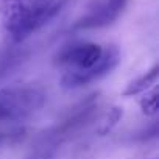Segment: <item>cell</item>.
Here are the masks:
<instances>
[{
    "mask_svg": "<svg viewBox=\"0 0 159 159\" xmlns=\"http://www.w3.org/2000/svg\"><path fill=\"white\" fill-rule=\"evenodd\" d=\"M67 0H0V28L7 44H24L53 20Z\"/></svg>",
    "mask_w": 159,
    "mask_h": 159,
    "instance_id": "obj_1",
    "label": "cell"
},
{
    "mask_svg": "<svg viewBox=\"0 0 159 159\" xmlns=\"http://www.w3.org/2000/svg\"><path fill=\"white\" fill-rule=\"evenodd\" d=\"M45 94L36 86H10L0 89V122H22L45 105Z\"/></svg>",
    "mask_w": 159,
    "mask_h": 159,
    "instance_id": "obj_2",
    "label": "cell"
},
{
    "mask_svg": "<svg viewBox=\"0 0 159 159\" xmlns=\"http://www.w3.org/2000/svg\"><path fill=\"white\" fill-rule=\"evenodd\" d=\"M120 62V50L116 45H106L103 47L102 58L84 72H62L61 76V84L66 89H78L88 86L94 81H98L103 76L109 75Z\"/></svg>",
    "mask_w": 159,
    "mask_h": 159,
    "instance_id": "obj_3",
    "label": "cell"
},
{
    "mask_svg": "<svg viewBox=\"0 0 159 159\" xmlns=\"http://www.w3.org/2000/svg\"><path fill=\"white\" fill-rule=\"evenodd\" d=\"M103 53V47L95 42H73L64 45L53 58V62L64 69V72L89 70Z\"/></svg>",
    "mask_w": 159,
    "mask_h": 159,
    "instance_id": "obj_4",
    "label": "cell"
},
{
    "mask_svg": "<svg viewBox=\"0 0 159 159\" xmlns=\"http://www.w3.org/2000/svg\"><path fill=\"white\" fill-rule=\"evenodd\" d=\"M125 5L126 0H97L89 7V11L72 25V30L105 28L119 19Z\"/></svg>",
    "mask_w": 159,
    "mask_h": 159,
    "instance_id": "obj_5",
    "label": "cell"
},
{
    "mask_svg": "<svg viewBox=\"0 0 159 159\" xmlns=\"http://www.w3.org/2000/svg\"><path fill=\"white\" fill-rule=\"evenodd\" d=\"M67 139L59 131H56L55 126H52L38 137L34 147L31 148V151L27 154L25 159H55L61 145Z\"/></svg>",
    "mask_w": 159,
    "mask_h": 159,
    "instance_id": "obj_6",
    "label": "cell"
},
{
    "mask_svg": "<svg viewBox=\"0 0 159 159\" xmlns=\"http://www.w3.org/2000/svg\"><path fill=\"white\" fill-rule=\"evenodd\" d=\"M28 56L30 53L24 44H7L3 50H0V78L17 70Z\"/></svg>",
    "mask_w": 159,
    "mask_h": 159,
    "instance_id": "obj_7",
    "label": "cell"
},
{
    "mask_svg": "<svg viewBox=\"0 0 159 159\" xmlns=\"http://www.w3.org/2000/svg\"><path fill=\"white\" fill-rule=\"evenodd\" d=\"M157 75H159V66L154 64L150 70L143 72L140 76L128 83L126 89L123 91V97H134L143 92H148V89L157 81Z\"/></svg>",
    "mask_w": 159,
    "mask_h": 159,
    "instance_id": "obj_8",
    "label": "cell"
},
{
    "mask_svg": "<svg viewBox=\"0 0 159 159\" xmlns=\"http://www.w3.org/2000/svg\"><path fill=\"white\" fill-rule=\"evenodd\" d=\"M140 108L145 116H154L157 112L159 105H157V91L156 89L150 94L147 92V95L140 100Z\"/></svg>",
    "mask_w": 159,
    "mask_h": 159,
    "instance_id": "obj_9",
    "label": "cell"
},
{
    "mask_svg": "<svg viewBox=\"0 0 159 159\" xmlns=\"http://www.w3.org/2000/svg\"><path fill=\"white\" fill-rule=\"evenodd\" d=\"M25 129H11V131H2L0 133V148H3L7 145H11L20 139H24Z\"/></svg>",
    "mask_w": 159,
    "mask_h": 159,
    "instance_id": "obj_10",
    "label": "cell"
},
{
    "mask_svg": "<svg viewBox=\"0 0 159 159\" xmlns=\"http://www.w3.org/2000/svg\"><path fill=\"white\" fill-rule=\"evenodd\" d=\"M153 159H156V157H153Z\"/></svg>",
    "mask_w": 159,
    "mask_h": 159,
    "instance_id": "obj_11",
    "label": "cell"
}]
</instances>
